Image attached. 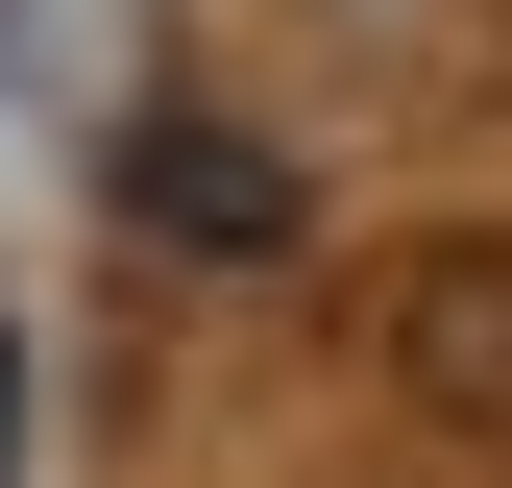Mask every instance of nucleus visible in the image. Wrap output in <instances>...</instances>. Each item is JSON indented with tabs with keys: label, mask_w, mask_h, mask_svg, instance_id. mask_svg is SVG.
Masks as SVG:
<instances>
[{
	"label": "nucleus",
	"mask_w": 512,
	"mask_h": 488,
	"mask_svg": "<svg viewBox=\"0 0 512 488\" xmlns=\"http://www.w3.org/2000/svg\"><path fill=\"white\" fill-rule=\"evenodd\" d=\"M0 464H25V342H0Z\"/></svg>",
	"instance_id": "nucleus-2"
},
{
	"label": "nucleus",
	"mask_w": 512,
	"mask_h": 488,
	"mask_svg": "<svg viewBox=\"0 0 512 488\" xmlns=\"http://www.w3.org/2000/svg\"><path fill=\"white\" fill-rule=\"evenodd\" d=\"M122 220H171V244H220V269H244V244H293V171L244 147V122L171 98V122H122Z\"/></svg>",
	"instance_id": "nucleus-1"
}]
</instances>
